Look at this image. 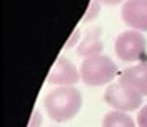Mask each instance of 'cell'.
I'll return each mask as SVG.
<instances>
[{"instance_id": "cell-1", "label": "cell", "mask_w": 147, "mask_h": 127, "mask_svg": "<svg viewBox=\"0 0 147 127\" xmlns=\"http://www.w3.org/2000/svg\"><path fill=\"white\" fill-rule=\"evenodd\" d=\"M82 102V94L75 87H59L45 95L44 105L50 119L57 122H67L79 114Z\"/></svg>"}, {"instance_id": "cell-10", "label": "cell", "mask_w": 147, "mask_h": 127, "mask_svg": "<svg viewBox=\"0 0 147 127\" xmlns=\"http://www.w3.org/2000/svg\"><path fill=\"white\" fill-rule=\"evenodd\" d=\"M99 10H100V2L99 0H90V5H89L87 12H85V15H84V22L94 20V18L99 15Z\"/></svg>"}, {"instance_id": "cell-11", "label": "cell", "mask_w": 147, "mask_h": 127, "mask_svg": "<svg viewBox=\"0 0 147 127\" xmlns=\"http://www.w3.org/2000/svg\"><path fill=\"white\" fill-rule=\"evenodd\" d=\"M137 124H139V127H147V105H144L142 109L139 110Z\"/></svg>"}, {"instance_id": "cell-14", "label": "cell", "mask_w": 147, "mask_h": 127, "mask_svg": "<svg viewBox=\"0 0 147 127\" xmlns=\"http://www.w3.org/2000/svg\"><path fill=\"white\" fill-rule=\"evenodd\" d=\"M102 3H105V5H119L120 2H124V0H99Z\"/></svg>"}, {"instance_id": "cell-3", "label": "cell", "mask_w": 147, "mask_h": 127, "mask_svg": "<svg viewBox=\"0 0 147 127\" xmlns=\"http://www.w3.org/2000/svg\"><path fill=\"white\" fill-rule=\"evenodd\" d=\"M142 99L144 95L140 92L122 84L120 80L110 84L104 94V100L119 112H130L139 109L142 105Z\"/></svg>"}, {"instance_id": "cell-4", "label": "cell", "mask_w": 147, "mask_h": 127, "mask_svg": "<svg viewBox=\"0 0 147 127\" xmlns=\"http://www.w3.org/2000/svg\"><path fill=\"white\" fill-rule=\"evenodd\" d=\"M147 40L142 32L125 30L115 39V54L124 62H137L146 59ZM146 62V60H144Z\"/></svg>"}, {"instance_id": "cell-8", "label": "cell", "mask_w": 147, "mask_h": 127, "mask_svg": "<svg viewBox=\"0 0 147 127\" xmlns=\"http://www.w3.org/2000/svg\"><path fill=\"white\" fill-rule=\"evenodd\" d=\"M100 34H102L100 27L89 28L84 34V39L80 40V44L77 47V54L85 57V59L100 55L102 50H104V44H102V40H100Z\"/></svg>"}, {"instance_id": "cell-2", "label": "cell", "mask_w": 147, "mask_h": 127, "mask_svg": "<svg viewBox=\"0 0 147 127\" xmlns=\"http://www.w3.org/2000/svg\"><path fill=\"white\" fill-rule=\"evenodd\" d=\"M117 75V65L112 62V59L107 55H95L85 59L80 65V79L85 85L99 87L105 85L115 79Z\"/></svg>"}, {"instance_id": "cell-13", "label": "cell", "mask_w": 147, "mask_h": 127, "mask_svg": "<svg viewBox=\"0 0 147 127\" xmlns=\"http://www.w3.org/2000/svg\"><path fill=\"white\" fill-rule=\"evenodd\" d=\"M40 122H42V116L38 114V110H34V114H32V124H30V127H37Z\"/></svg>"}, {"instance_id": "cell-6", "label": "cell", "mask_w": 147, "mask_h": 127, "mask_svg": "<svg viewBox=\"0 0 147 127\" xmlns=\"http://www.w3.org/2000/svg\"><path fill=\"white\" fill-rule=\"evenodd\" d=\"M120 14L132 30L147 32V0H125Z\"/></svg>"}, {"instance_id": "cell-7", "label": "cell", "mask_w": 147, "mask_h": 127, "mask_svg": "<svg viewBox=\"0 0 147 127\" xmlns=\"http://www.w3.org/2000/svg\"><path fill=\"white\" fill-rule=\"evenodd\" d=\"M120 82L136 89L142 95H147V60L127 67L120 74Z\"/></svg>"}, {"instance_id": "cell-9", "label": "cell", "mask_w": 147, "mask_h": 127, "mask_svg": "<svg viewBox=\"0 0 147 127\" xmlns=\"http://www.w3.org/2000/svg\"><path fill=\"white\" fill-rule=\"evenodd\" d=\"M102 127H136V122L130 116H127V112L114 110L104 116Z\"/></svg>"}, {"instance_id": "cell-5", "label": "cell", "mask_w": 147, "mask_h": 127, "mask_svg": "<svg viewBox=\"0 0 147 127\" xmlns=\"http://www.w3.org/2000/svg\"><path fill=\"white\" fill-rule=\"evenodd\" d=\"M79 80H80V74L74 62L69 60L67 57H59L47 77V84L60 85V87H72Z\"/></svg>"}, {"instance_id": "cell-12", "label": "cell", "mask_w": 147, "mask_h": 127, "mask_svg": "<svg viewBox=\"0 0 147 127\" xmlns=\"http://www.w3.org/2000/svg\"><path fill=\"white\" fill-rule=\"evenodd\" d=\"M79 35H80V32H79V30H75V32H74L72 35H70V39H69V42L65 44V47H67V49H70V47H74V45H75V42H77V39H79Z\"/></svg>"}]
</instances>
